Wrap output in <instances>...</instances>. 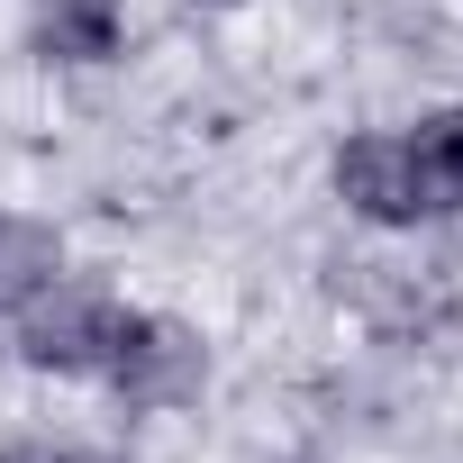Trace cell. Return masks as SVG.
<instances>
[{
  "instance_id": "7",
  "label": "cell",
  "mask_w": 463,
  "mask_h": 463,
  "mask_svg": "<svg viewBox=\"0 0 463 463\" xmlns=\"http://www.w3.org/2000/svg\"><path fill=\"white\" fill-rule=\"evenodd\" d=\"M0 463H73V454H46V445H0Z\"/></svg>"
},
{
  "instance_id": "2",
  "label": "cell",
  "mask_w": 463,
  "mask_h": 463,
  "mask_svg": "<svg viewBox=\"0 0 463 463\" xmlns=\"http://www.w3.org/2000/svg\"><path fill=\"white\" fill-rule=\"evenodd\" d=\"M137 418H164V409H182V400H200V382H209V345L182 327V318H128V345H118V364L100 373Z\"/></svg>"
},
{
  "instance_id": "4",
  "label": "cell",
  "mask_w": 463,
  "mask_h": 463,
  "mask_svg": "<svg viewBox=\"0 0 463 463\" xmlns=\"http://www.w3.org/2000/svg\"><path fill=\"white\" fill-rule=\"evenodd\" d=\"M327 182H336V200H345L354 218H373V227H418V218H409V173H400V137H391V128L345 137L336 164H327Z\"/></svg>"
},
{
  "instance_id": "3",
  "label": "cell",
  "mask_w": 463,
  "mask_h": 463,
  "mask_svg": "<svg viewBox=\"0 0 463 463\" xmlns=\"http://www.w3.org/2000/svg\"><path fill=\"white\" fill-rule=\"evenodd\" d=\"M400 137V173H409V218H463V100L418 118V128H391Z\"/></svg>"
},
{
  "instance_id": "6",
  "label": "cell",
  "mask_w": 463,
  "mask_h": 463,
  "mask_svg": "<svg viewBox=\"0 0 463 463\" xmlns=\"http://www.w3.org/2000/svg\"><path fill=\"white\" fill-rule=\"evenodd\" d=\"M55 273H64L55 227H37V218H10V209H0V318H19V309H28Z\"/></svg>"
},
{
  "instance_id": "1",
  "label": "cell",
  "mask_w": 463,
  "mask_h": 463,
  "mask_svg": "<svg viewBox=\"0 0 463 463\" xmlns=\"http://www.w3.org/2000/svg\"><path fill=\"white\" fill-rule=\"evenodd\" d=\"M128 300L118 291H91V282H46L28 309H19V354L37 373H109L118 345H128Z\"/></svg>"
},
{
  "instance_id": "5",
  "label": "cell",
  "mask_w": 463,
  "mask_h": 463,
  "mask_svg": "<svg viewBox=\"0 0 463 463\" xmlns=\"http://www.w3.org/2000/svg\"><path fill=\"white\" fill-rule=\"evenodd\" d=\"M118 46H128V0H37L46 64H109Z\"/></svg>"
}]
</instances>
